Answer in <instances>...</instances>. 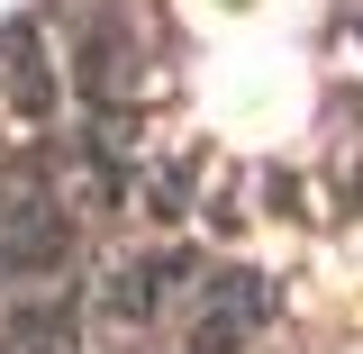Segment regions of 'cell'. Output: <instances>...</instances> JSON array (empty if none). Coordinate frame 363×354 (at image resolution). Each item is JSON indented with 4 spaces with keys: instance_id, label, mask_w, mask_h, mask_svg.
<instances>
[{
    "instance_id": "cell-2",
    "label": "cell",
    "mask_w": 363,
    "mask_h": 354,
    "mask_svg": "<svg viewBox=\"0 0 363 354\" xmlns=\"http://www.w3.org/2000/svg\"><path fill=\"white\" fill-rule=\"evenodd\" d=\"M191 9V28L218 45H291V28H300V9L309 0H182Z\"/></svg>"
},
{
    "instance_id": "cell-1",
    "label": "cell",
    "mask_w": 363,
    "mask_h": 354,
    "mask_svg": "<svg viewBox=\"0 0 363 354\" xmlns=\"http://www.w3.org/2000/svg\"><path fill=\"white\" fill-rule=\"evenodd\" d=\"M209 118L245 145H272L309 118V73L291 45H227L209 64Z\"/></svg>"
}]
</instances>
